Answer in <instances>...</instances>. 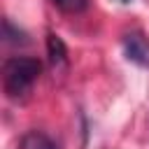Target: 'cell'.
<instances>
[{
	"label": "cell",
	"mask_w": 149,
	"mask_h": 149,
	"mask_svg": "<svg viewBox=\"0 0 149 149\" xmlns=\"http://www.w3.org/2000/svg\"><path fill=\"white\" fill-rule=\"evenodd\" d=\"M42 72V63L33 56H9L2 65V88L9 100H23Z\"/></svg>",
	"instance_id": "obj_1"
},
{
	"label": "cell",
	"mask_w": 149,
	"mask_h": 149,
	"mask_svg": "<svg viewBox=\"0 0 149 149\" xmlns=\"http://www.w3.org/2000/svg\"><path fill=\"white\" fill-rule=\"evenodd\" d=\"M5 42L7 44H26L28 42V35L21 28H16L9 19H5Z\"/></svg>",
	"instance_id": "obj_5"
},
{
	"label": "cell",
	"mask_w": 149,
	"mask_h": 149,
	"mask_svg": "<svg viewBox=\"0 0 149 149\" xmlns=\"http://www.w3.org/2000/svg\"><path fill=\"white\" fill-rule=\"evenodd\" d=\"M47 54H49L51 65H63V63L68 61V49H65V42H63L56 33H49V35H47Z\"/></svg>",
	"instance_id": "obj_4"
},
{
	"label": "cell",
	"mask_w": 149,
	"mask_h": 149,
	"mask_svg": "<svg viewBox=\"0 0 149 149\" xmlns=\"http://www.w3.org/2000/svg\"><path fill=\"white\" fill-rule=\"evenodd\" d=\"M21 149H58L56 142L42 130H28L21 137Z\"/></svg>",
	"instance_id": "obj_3"
},
{
	"label": "cell",
	"mask_w": 149,
	"mask_h": 149,
	"mask_svg": "<svg viewBox=\"0 0 149 149\" xmlns=\"http://www.w3.org/2000/svg\"><path fill=\"white\" fill-rule=\"evenodd\" d=\"M121 2H126V5H128V2H130V0H121Z\"/></svg>",
	"instance_id": "obj_7"
},
{
	"label": "cell",
	"mask_w": 149,
	"mask_h": 149,
	"mask_svg": "<svg viewBox=\"0 0 149 149\" xmlns=\"http://www.w3.org/2000/svg\"><path fill=\"white\" fill-rule=\"evenodd\" d=\"M121 47H123V56L130 63H135L140 68H149V37L142 30H137V28L126 30L121 37Z\"/></svg>",
	"instance_id": "obj_2"
},
{
	"label": "cell",
	"mask_w": 149,
	"mask_h": 149,
	"mask_svg": "<svg viewBox=\"0 0 149 149\" xmlns=\"http://www.w3.org/2000/svg\"><path fill=\"white\" fill-rule=\"evenodd\" d=\"M51 2L65 14H79L88 7V0H51Z\"/></svg>",
	"instance_id": "obj_6"
}]
</instances>
